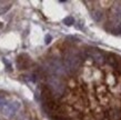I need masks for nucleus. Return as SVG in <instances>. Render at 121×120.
Here are the masks:
<instances>
[{
	"instance_id": "1",
	"label": "nucleus",
	"mask_w": 121,
	"mask_h": 120,
	"mask_svg": "<svg viewBox=\"0 0 121 120\" xmlns=\"http://www.w3.org/2000/svg\"><path fill=\"white\" fill-rule=\"evenodd\" d=\"M47 84H48L47 88L50 90V92L53 96V98H59V97H61L63 95V92H65V84H63V81L60 78L55 76L48 77Z\"/></svg>"
},
{
	"instance_id": "2",
	"label": "nucleus",
	"mask_w": 121,
	"mask_h": 120,
	"mask_svg": "<svg viewBox=\"0 0 121 120\" xmlns=\"http://www.w3.org/2000/svg\"><path fill=\"white\" fill-rule=\"evenodd\" d=\"M81 62H82L81 57L78 53H74V52H68V53H66L65 58H63L65 68L69 72H76L80 68Z\"/></svg>"
},
{
	"instance_id": "3",
	"label": "nucleus",
	"mask_w": 121,
	"mask_h": 120,
	"mask_svg": "<svg viewBox=\"0 0 121 120\" xmlns=\"http://www.w3.org/2000/svg\"><path fill=\"white\" fill-rule=\"evenodd\" d=\"M47 71L50 72L51 76L58 77V78L61 76H65L67 73V70H66V68H65L63 62L57 58L50 59V60L47 62Z\"/></svg>"
},
{
	"instance_id": "4",
	"label": "nucleus",
	"mask_w": 121,
	"mask_h": 120,
	"mask_svg": "<svg viewBox=\"0 0 121 120\" xmlns=\"http://www.w3.org/2000/svg\"><path fill=\"white\" fill-rule=\"evenodd\" d=\"M20 107H21V103L19 101H17V100H15V101H8L0 111L7 118H13L17 115V112L19 111Z\"/></svg>"
},
{
	"instance_id": "5",
	"label": "nucleus",
	"mask_w": 121,
	"mask_h": 120,
	"mask_svg": "<svg viewBox=\"0 0 121 120\" xmlns=\"http://www.w3.org/2000/svg\"><path fill=\"white\" fill-rule=\"evenodd\" d=\"M42 108L48 115H52V113L58 115V112L60 111V105L56 101L55 98L42 102Z\"/></svg>"
},
{
	"instance_id": "6",
	"label": "nucleus",
	"mask_w": 121,
	"mask_h": 120,
	"mask_svg": "<svg viewBox=\"0 0 121 120\" xmlns=\"http://www.w3.org/2000/svg\"><path fill=\"white\" fill-rule=\"evenodd\" d=\"M86 53H87V56H88L89 58L92 59V60L95 62H97V63H103V62H104V57H103V55L98 49H95V48H90V49H88Z\"/></svg>"
},
{
	"instance_id": "7",
	"label": "nucleus",
	"mask_w": 121,
	"mask_h": 120,
	"mask_svg": "<svg viewBox=\"0 0 121 120\" xmlns=\"http://www.w3.org/2000/svg\"><path fill=\"white\" fill-rule=\"evenodd\" d=\"M109 31L113 35H121V21L114 20L109 25Z\"/></svg>"
},
{
	"instance_id": "8",
	"label": "nucleus",
	"mask_w": 121,
	"mask_h": 120,
	"mask_svg": "<svg viewBox=\"0 0 121 120\" xmlns=\"http://www.w3.org/2000/svg\"><path fill=\"white\" fill-rule=\"evenodd\" d=\"M28 62H29V58L23 59V55H22L20 57H18L17 66H18V68H20V69H26L27 66H28Z\"/></svg>"
},
{
	"instance_id": "9",
	"label": "nucleus",
	"mask_w": 121,
	"mask_h": 120,
	"mask_svg": "<svg viewBox=\"0 0 121 120\" xmlns=\"http://www.w3.org/2000/svg\"><path fill=\"white\" fill-rule=\"evenodd\" d=\"M107 61H108L109 65H111L112 67H114V68H117L118 69V67H119V59H117V57H116L114 55H109L108 56Z\"/></svg>"
},
{
	"instance_id": "10",
	"label": "nucleus",
	"mask_w": 121,
	"mask_h": 120,
	"mask_svg": "<svg viewBox=\"0 0 121 120\" xmlns=\"http://www.w3.org/2000/svg\"><path fill=\"white\" fill-rule=\"evenodd\" d=\"M112 12H113V18H114V20H119V21H121V4H118V6H116V7L113 8Z\"/></svg>"
},
{
	"instance_id": "11",
	"label": "nucleus",
	"mask_w": 121,
	"mask_h": 120,
	"mask_svg": "<svg viewBox=\"0 0 121 120\" xmlns=\"http://www.w3.org/2000/svg\"><path fill=\"white\" fill-rule=\"evenodd\" d=\"M92 19L95 20V21L97 22H99L101 19H102L103 17V13H102V11H100V10H93L92 11Z\"/></svg>"
},
{
	"instance_id": "12",
	"label": "nucleus",
	"mask_w": 121,
	"mask_h": 120,
	"mask_svg": "<svg viewBox=\"0 0 121 120\" xmlns=\"http://www.w3.org/2000/svg\"><path fill=\"white\" fill-rule=\"evenodd\" d=\"M63 23L66 26H72L74 23V19L73 17H71V16H68L66 18L63 19Z\"/></svg>"
},
{
	"instance_id": "13",
	"label": "nucleus",
	"mask_w": 121,
	"mask_h": 120,
	"mask_svg": "<svg viewBox=\"0 0 121 120\" xmlns=\"http://www.w3.org/2000/svg\"><path fill=\"white\" fill-rule=\"evenodd\" d=\"M7 102H8V100H7V98H6V96L2 95V93H0V110L4 108V106L6 105Z\"/></svg>"
},
{
	"instance_id": "14",
	"label": "nucleus",
	"mask_w": 121,
	"mask_h": 120,
	"mask_svg": "<svg viewBox=\"0 0 121 120\" xmlns=\"http://www.w3.org/2000/svg\"><path fill=\"white\" fill-rule=\"evenodd\" d=\"M51 119L52 120H69V119H67L66 117L60 116V115H55V116H51Z\"/></svg>"
},
{
	"instance_id": "15",
	"label": "nucleus",
	"mask_w": 121,
	"mask_h": 120,
	"mask_svg": "<svg viewBox=\"0 0 121 120\" xmlns=\"http://www.w3.org/2000/svg\"><path fill=\"white\" fill-rule=\"evenodd\" d=\"M51 40H52V37L50 36V35H46V37H44V42H46V44H49L51 42Z\"/></svg>"
},
{
	"instance_id": "16",
	"label": "nucleus",
	"mask_w": 121,
	"mask_h": 120,
	"mask_svg": "<svg viewBox=\"0 0 121 120\" xmlns=\"http://www.w3.org/2000/svg\"><path fill=\"white\" fill-rule=\"evenodd\" d=\"M10 7H11V6H7L6 8H2V9H0V15H2V13H4L6 11H8L9 9H10Z\"/></svg>"
}]
</instances>
